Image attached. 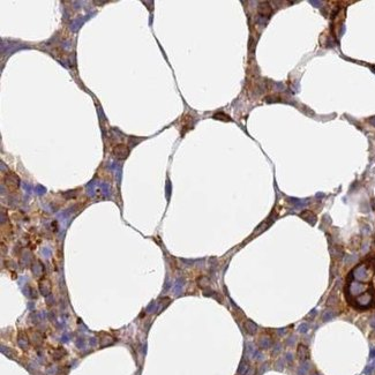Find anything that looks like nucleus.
<instances>
[{"mask_svg":"<svg viewBox=\"0 0 375 375\" xmlns=\"http://www.w3.org/2000/svg\"><path fill=\"white\" fill-rule=\"evenodd\" d=\"M344 292L347 302L356 309L375 307V256L349 272Z\"/></svg>","mask_w":375,"mask_h":375,"instance_id":"nucleus-1","label":"nucleus"},{"mask_svg":"<svg viewBox=\"0 0 375 375\" xmlns=\"http://www.w3.org/2000/svg\"><path fill=\"white\" fill-rule=\"evenodd\" d=\"M4 184L9 192L15 193L19 190V186H20V179L19 177L12 171H8L4 174Z\"/></svg>","mask_w":375,"mask_h":375,"instance_id":"nucleus-2","label":"nucleus"},{"mask_svg":"<svg viewBox=\"0 0 375 375\" xmlns=\"http://www.w3.org/2000/svg\"><path fill=\"white\" fill-rule=\"evenodd\" d=\"M112 154L117 159H125L129 154V148L125 143H116L112 147Z\"/></svg>","mask_w":375,"mask_h":375,"instance_id":"nucleus-3","label":"nucleus"},{"mask_svg":"<svg viewBox=\"0 0 375 375\" xmlns=\"http://www.w3.org/2000/svg\"><path fill=\"white\" fill-rule=\"evenodd\" d=\"M257 10H259V14L261 15V16H263V17H269L270 15H271V12H272L270 4L267 2V1L260 2V4H259V7H257Z\"/></svg>","mask_w":375,"mask_h":375,"instance_id":"nucleus-4","label":"nucleus"},{"mask_svg":"<svg viewBox=\"0 0 375 375\" xmlns=\"http://www.w3.org/2000/svg\"><path fill=\"white\" fill-rule=\"evenodd\" d=\"M297 356L300 360H307L309 358V351H308L307 346L304 344L298 345V349H297Z\"/></svg>","mask_w":375,"mask_h":375,"instance_id":"nucleus-5","label":"nucleus"},{"mask_svg":"<svg viewBox=\"0 0 375 375\" xmlns=\"http://www.w3.org/2000/svg\"><path fill=\"white\" fill-rule=\"evenodd\" d=\"M300 217L304 218L306 222H308L309 224H315L316 223V216H315V214H313L310 210H305V211H302L301 214H300Z\"/></svg>","mask_w":375,"mask_h":375,"instance_id":"nucleus-6","label":"nucleus"},{"mask_svg":"<svg viewBox=\"0 0 375 375\" xmlns=\"http://www.w3.org/2000/svg\"><path fill=\"white\" fill-rule=\"evenodd\" d=\"M214 118L218 120H223V121H231V118H230L229 116H226V114H224V113H222V112L216 113V114L214 116Z\"/></svg>","mask_w":375,"mask_h":375,"instance_id":"nucleus-7","label":"nucleus"},{"mask_svg":"<svg viewBox=\"0 0 375 375\" xmlns=\"http://www.w3.org/2000/svg\"><path fill=\"white\" fill-rule=\"evenodd\" d=\"M312 5H315V7H320V5H322L321 1H310Z\"/></svg>","mask_w":375,"mask_h":375,"instance_id":"nucleus-8","label":"nucleus"},{"mask_svg":"<svg viewBox=\"0 0 375 375\" xmlns=\"http://www.w3.org/2000/svg\"><path fill=\"white\" fill-rule=\"evenodd\" d=\"M370 324H372L373 327H375V315L372 316V319H370Z\"/></svg>","mask_w":375,"mask_h":375,"instance_id":"nucleus-9","label":"nucleus"},{"mask_svg":"<svg viewBox=\"0 0 375 375\" xmlns=\"http://www.w3.org/2000/svg\"><path fill=\"white\" fill-rule=\"evenodd\" d=\"M369 122H370L373 126H375V117H372V118L369 119Z\"/></svg>","mask_w":375,"mask_h":375,"instance_id":"nucleus-10","label":"nucleus"},{"mask_svg":"<svg viewBox=\"0 0 375 375\" xmlns=\"http://www.w3.org/2000/svg\"><path fill=\"white\" fill-rule=\"evenodd\" d=\"M372 204H373V209L375 210V199H374V200H373V202H372Z\"/></svg>","mask_w":375,"mask_h":375,"instance_id":"nucleus-11","label":"nucleus"},{"mask_svg":"<svg viewBox=\"0 0 375 375\" xmlns=\"http://www.w3.org/2000/svg\"><path fill=\"white\" fill-rule=\"evenodd\" d=\"M374 244H375V237H374Z\"/></svg>","mask_w":375,"mask_h":375,"instance_id":"nucleus-12","label":"nucleus"}]
</instances>
